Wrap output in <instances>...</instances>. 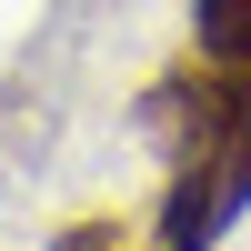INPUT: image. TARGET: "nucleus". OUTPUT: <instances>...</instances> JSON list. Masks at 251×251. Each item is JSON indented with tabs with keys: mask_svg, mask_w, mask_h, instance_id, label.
<instances>
[{
	"mask_svg": "<svg viewBox=\"0 0 251 251\" xmlns=\"http://www.w3.org/2000/svg\"><path fill=\"white\" fill-rule=\"evenodd\" d=\"M191 60L251 80V0H191Z\"/></svg>",
	"mask_w": 251,
	"mask_h": 251,
	"instance_id": "f257e3e1",
	"label": "nucleus"
},
{
	"mask_svg": "<svg viewBox=\"0 0 251 251\" xmlns=\"http://www.w3.org/2000/svg\"><path fill=\"white\" fill-rule=\"evenodd\" d=\"M50 251H131V231H121L111 211H91V221H71V231H60Z\"/></svg>",
	"mask_w": 251,
	"mask_h": 251,
	"instance_id": "f03ea898",
	"label": "nucleus"
}]
</instances>
